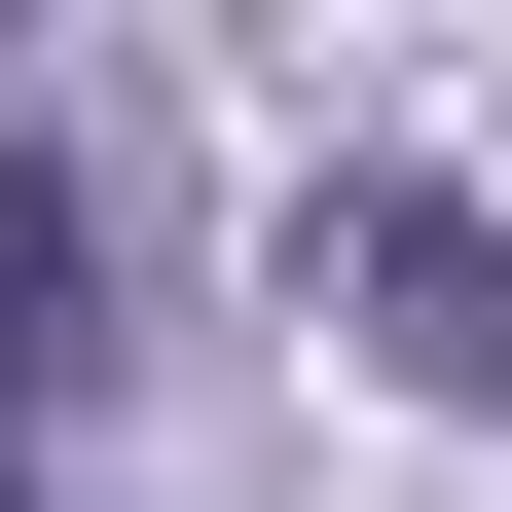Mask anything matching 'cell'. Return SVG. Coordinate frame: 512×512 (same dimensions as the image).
<instances>
[{
	"label": "cell",
	"mask_w": 512,
	"mask_h": 512,
	"mask_svg": "<svg viewBox=\"0 0 512 512\" xmlns=\"http://www.w3.org/2000/svg\"><path fill=\"white\" fill-rule=\"evenodd\" d=\"M293 256H330V330L403 366V403H512V220H476V183H330Z\"/></svg>",
	"instance_id": "cell-1"
},
{
	"label": "cell",
	"mask_w": 512,
	"mask_h": 512,
	"mask_svg": "<svg viewBox=\"0 0 512 512\" xmlns=\"http://www.w3.org/2000/svg\"><path fill=\"white\" fill-rule=\"evenodd\" d=\"M0 403H74V183L0 147Z\"/></svg>",
	"instance_id": "cell-2"
}]
</instances>
